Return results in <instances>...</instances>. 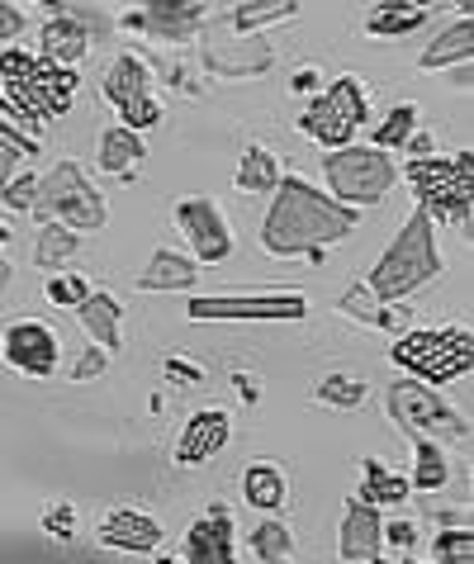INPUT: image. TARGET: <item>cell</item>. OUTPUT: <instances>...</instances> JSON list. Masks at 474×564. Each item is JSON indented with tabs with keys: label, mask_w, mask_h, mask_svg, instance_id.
<instances>
[{
	"label": "cell",
	"mask_w": 474,
	"mask_h": 564,
	"mask_svg": "<svg viewBox=\"0 0 474 564\" xmlns=\"http://www.w3.org/2000/svg\"><path fill=\"white\" fill-rule=\"evenodd\" d=\"M356 232V209L327 199L323 191H313L304 176H284L276 185V199L266 209L261 242L276 257H309L323 261V247L342 242Z\"/></svg>",
	"instance_id": "obj_1"
},
{
	"label": "cell",
	"mask_w": 474,
	"mask_h": 564,
	"mask_svg": "<svg viewBox=\"0 0 474 564\" xmlns=\"http://www.w3.org/2000/svg\"><path fill=\"white\" fill-rule=\"evenodd\" d=\"M441 271L437 257V224L422 209L408 214V224L399 228V238L385 247V257L375 261V271L366 280V290L379 304H403L413 290H422L427 280Z\"/></svg>",
	"instance_id": "obj_2"
},
{
	"label": "cell",
	"mask_w": 474,
	"mask_h": 564,
	"mask_svg": "<svg viewBox=\"0 0 474 564\" xmlns=\"http://www.w3.org/2000/svg\"><path fill=\"white\" fill-rule=\"evenodd\" d=\"M0 76H6V90L20 123H43L72 109L76 72L67 67H53V62H43L24 48H6L0 53Z\"/></svg>",
	"instance_id": "obj_3"
},
{
	"label": "cell",
	"mask_w": 474,
	"mask_h": 564,
	"mask_svg": "<svg viewBox=\"0 0 474 564\" xmlns=\"http://www.w3.org/2000/svg\"><path fill=\"white\" fill-rule=\"evenodd\" d=\"M408 185L418 195V209L432 224H451L465 228L470 224V205H474V156L455 152V156H413L403 166Z\"/></svg>",
	"instance_id": "obj_4"
},
{
	"label": "cell",
	"mask_w": 474,
	"mask_h": 564,
	"mask_svg": "<svg viewBox=\"0 0 474 564\" xmlns=\"http://www.w3.org/2000/svg\"><path fill=\"white\" fill-rule=\"evenodd\" d=\"M389 360L413 375V384H451L474 366L470 327H413L389 347Z\"/></svg>",
	"instance_id": "obj_5"
},
{
	"label": "cell",
	"mask_w": 474,
	"mask_h": 564,
	"mask_svg": "<svg viewBox=\"0 0 474 564\" xmlns=\"http://www.w3.org/2000/svg\"><path fill=\"white\" fill-rule=\"evenodd\" d=\"M34 214L43 218V224H62L72 232H95V228L109 224L105 195L86 181V171L76 162H57L47 176H39Z\"/></svg>",
	"instance_id": "obj_6"
},
{
	"label": "cell",
	"mask_w": 474,
	"mask_h": 564,
	"mask_svg": "<svg viewBox=\"0 0 474 564\" xmlns=\"http://www.w3.org/2000/svg\"><path fill=\"white\" fill-rule=\"evenodd\" d=\"M323 176L332 185L327 199L356 209V205L385 199L389 185L399 181V166L389 162V152H375V148H337V152L323 156Z\"/></svg>",
	"instance_id": "obj_7"
},
{
	"label": "cell",
	"mask_w": 474,
	"mask_h": 564,
	"mask_svg": "<svg viewBox=\"0 0 474 564\" xmlns=\"http://www.w3.org/2000/svg\"><path fill=\"white\" fill-rule=\"evenodd\" d=\"M370 119V105H366V90H360L352 76H337L323 96H313L309 109L299 115V129H304L313 143H323L327 152L337 148H352V133Z\"/></svg>",
	"instance_id": "obj_8"
},
{
	"label": "cell",
	"mask_w": 474,
	"mask_h": 564,
	"mask_svg": "<svg viewBox=\"0 0 474 564\" xmlns=\"http://www.w3.org/2000/svg\"><path fill=\"white\" fill-rule=\"evenodd\" d=\"M389 413L408 436H427V442H437V436H465L461 413L446 409V399H437L432 389L413 380L389 389Z\"/></svg>",
	"instance_id": "obj_9"
},
{
	"label": "cell",
	"mask_w": 474,
	"mask_h": 564,
	"mask_svg": "<svg viewBox=\"0 0 474 564\" xmlns=\"http://www.w3.org/2000/svg\"><path fill=\"white\" fill-rule=\"evenodd\" d=\"M185 313L195 323H209V318H237V323H251V318H304L309 300L304 294H214V300H190Z\"/></svg>",
	"instance_id": "obj_10"
},
{
	"label": "cell",
	"mask_w": 474,
	"mask_h": 564,
	"mask_svg": "<svg viewBox=\"0 0 474 564\" xmlns=\"http://www.w3.org/2000/svg\"><path fill=\"white\" fill-rule=\"evenodd\" d=\"M0 356H6V366L14 375L43 380V375L57 370V333L39 318H20V323L6 327V337H0Z\"/></svg>",
	"instance_id": "obj_11"
},
{
	"label": "cell",
	"mask_w": 474,
	"mask_h": 564,
	"mask_svg": "<svg viewBox=\"0 0 474 564\" xmlns=\"http://www.w3.org/2000/svg\"><path fill=\"white\" fill-rule=\"evenodd\" d=\"M176 224L181 232L190 238V247H195V265L200 261H228L233 257V232H228V218L224 209L214 205V199H181L176 205Z\"/></svg>",
	"instance_id": "obj_12"
},
{
	"label": "cell",
	"mask_w": 474,
	"mask_h": 564,
	"mask_svg": "<svg viewBox=\"0 0 474 564\" xmlns=\"http://www.w3.org/2000/svg\"><path fill=\"white\" fill-rule=\"evenodd\" d=\"M204 62L218 76H261L276 62L271 43L261 34H228V39H204Z\"/></svg>",
	"instance_id": "obj_13"
},
{
	"label": "cell",
	"mask_w": 474,
	"mask_h": 564,
	"mask_svg": "<svg viewBox=\"0 0 474 564\" xmlns=\"http://www.w3.org/2000/svg\"><path fill=\"white\" fill-rule=\"evenodd\" d=\"M228 432H233V417L224 409L190 413V422H185L181 436H176V465H204V460H214L218 451H224Z\"/></svg>",
	"instance_id": "obj_14"
},
{
	"label": "cell",
	"mask_w": 474,
	"mask_h": 564,
	"mask_svg": "<svg viewBox=\"0 0 474 564\" xmlns=\"http://www.w3.org/2000/svg\"><path fill=\"white\" fill-rule=\"evenodd\" d=\"M185 564H237L233 560V517L224 503H214L185 531Z\"/></svg>",
	"instance_id": "obj_15"
},
{
	"label": "cell",
	"mask_w": 474,
	"mask_h": 564,
	"mask_svg": "<svg viewBox=\"0 0 474 564\" xmlns=\"http://www.w3.org/2000/svg\"><path fill=\"white\" fill-rule=\"evenodd\" d=\"M100 541L115 545V551L142 555V551H157V545H162V522L148 512H133V508H115V512L100 517Z\"/></svg>",
	"instance_id": "obj_16"
},
{
	"label": "cell",
	"mask_w": 474,
	"mask_h": 564,
	"mask_svg": "<svg viewBox=\"0 0 474 564\" xmlns=\"http://www.w3.org/2000/svg\"><path fill=\"white\" fill-rule=\"evenodd\" d=\"M86 48H90L86 24L76 20V14H67V10H57L53 20L43 24V34H39V57L53 62V67H67V72L86 57Z\"/></svg>",
	"instance_id": "obj_17"
},
{
	"label": "cell",
	"mask_w": 474,
	"mask_h": 564,
	"mask_svg": "<svg viewBox=\"0 0 474 564\" xmlns=\"http://www.w3.org/2000/svg\"><path fill=\"white\" fill-rule=\"evenodd\" d=\"M379 545H385V522H379V508L370 503H346L342 512V560H379Z\"/></svg>",
	"instance_id": "obj_18"
},
{
	"label": "cell",
	"mask_w": 474,
	"mask_h": 564,
	"mask_svg": "<svg viewBox=\"0 0 474 564\" xmlns=\"http://www.w3.org/2000/svg\"><path fill=\"white\" fill-rule=\"evenodd\" d=\"M204 14H209V6H171V0H157V6H142L129 24L148 29L152 39H185L200 29Z\"/></svg>",
	"instance_id": "obj_19"
},
{
	"label": "cell",
	"mask_w": 474,
	"mask_h": 564,
	"mask_svg": "<svg viewBox=\"0 0 474 564\" xmlns=\"http://www.w3.org/2000/svg\"><path fill=\"white\" fill-rule=\"evenodd\" d=\"M82 313V327L95 337V347H105L109 356H115L123 347V337H119V323H123V304L115 300L109 290H90L86 294V304L76 308Z\"/></svg>",
	"instance_id": "obj_20"
},
{
	"label": "cell",
	"mask_w": 474,
	"mask_h": 564,
	"mask_svg": "<svg viewBox=\"0 0 474 564\" xmlns=\"http://www.w3.org/2000/svg\"><path fill=\"white\" fill-rule=\"evenodd\" d=\"M195 275H200V265L181 257V252H171V247H157L152 261L142 265V275H138V290H152V294H162V290H190L195 285Z\"/></svg>",
	"instance_id": "obj_21"
},
{
	"label": "cell",
	"mask_w": 474,
	"mask_h": 564,
	"mask_svg": "<svg viewBox=\"0 0 474 564\" xmlns=\"http://www.w3.org/2000/svg\"><path fill=\"white\" fill-rule=\"evenodd\" d=\"M148 86H152V72H148V62L133 57V53H119L115 67L105 72V100L115 109L142 100V96H148Z\"/></svg>",
	"instance_id": "obj_22"
},
{
	"label": "cell",
	"mask_w": 474,
	"mask_h": 564,
	"mask_svg": "<svg viewBox=\"0 0 474 564\" xmlns=\"http://www.w3.org/2000/svg\"><path fill=\"white\" fill-rule=\"evenodd\" d=\"M470 53H474V20H470V10H461V20H455L451 29H441V34L427 43L418 67L437 72V67H451V62H470Z\"/></svg>",
	"instance_id": "obj_23"
},
{
	"label": "cell",
	"mask_w": 474,
	"mask_h": 564,
	"mask_svg": "<svg viewBox=\"0 0 474 564\" xmlns=\"http://www.w3.org/2000/svg\"><path fill=\"white\" fill-rule=\"evenodd\" d=\"M148 148H142V133H129L119 123V129H105L100 133V166L109 176H129V166H138Z\"/></svg>",
	"instance_id": "obj_24"
},
{
	"label": "cell",
	"mask_w": 474,
	"mask_h": 564,
	"mask_svg": "<svg viewBox=\"0 0 474 564\" xmlns=\"http://www.w3.org/2000/svg\"><path fill=\"white\" fill-rule=\"evenodd\" d=\"M427 6H399V0H385V6H375L370 10V20H366V34L375 39H399V34H413V29L427 20Z\"/></svg>",
	"instance_id": "obj_25"
},
{
	"label": "cell",
	"mask_w": 474,
	"mask_h": 564,
	"mask_svg": "<svg viewBox=\"0 0 474 564\" xmlns=\"http://www.w3.org/2000/svg\"><path fill=\"white\" fill-rule=\"evenodd\" d=\"M243 498L251 508H280L284 503V475L271 465V460H257V465H247V475H243Z\"/></svg>",
	"instance_id": "obj_26"
},
{
	"label": "cell",
	"mask_w": 474,
	"mask_h": 564,
	"mask_svg": "<svg viewBox=\"0 0 474 564\" xmlns=\"http://www.w3.org/2000/svg\"><path fill=\"white\" fill-rule=\"evenodd\" d=\"M276 185H280L276 156L266 148H247L243 162H237V191L243 195H266V191H276Z\"/></svg>",
	"instance_id": "obj_27"
},
{
	"label": "cell",
	"mask_w": 474,
	"mask_h": 564,
	"mask_svg": "<svg viewBox=\"0 0 474 564\" xmlns=\"http://www.w3.org/2000/svg\"><path fill=\"white\" fill-rule=\"evenodd\" d=\"M313 399L332 413H352L366 403V380H356V375H323L319 389H313Z\"/></svg>",
	"instance_id": "obj_28"
},
{
	"label": "cell",
	"mask_w": 474,
	"mask_h": 564,
	"mask_svg": "<svg viewBox=\"0 0 474 564\" xmlns=\"http://www.w3.org/2000/svg\"><path fill=\"white\" fill-rule=\"evenodd\" d=\"M408 498V479L394 475V469H385L379 460H366V484H360V503H403Z\"/></svg>",
	"instance_id": "obj_29"
},
{
	"label": "cell",
	"mask_w": 474,
	"mask_h": 564,
	"mask_svg": "<svg viewBox=\"0 0 474 564\" xmlns=\"http://www.w3.org/2000/svg\"><path fill=\"white\" fill-rule=\"evenodd\" d=\"M413 446H418V469H413V479H408V489H441V484L451 479L446 451L437 442H427V436H413Z\"/></svg>",
	"instance_id": "obj_30"
},
{
	"label": "cell",
	"mask_w": 474,
	"mask_h": 564,
	"mask_svg": "<svg viewBox=\"0 0 474 564\" xmlns=\"http://www.w3.org/2000/svg\"><path fill=\"white\" fill-rule=\"evenodd\" d=\"M299 6L294 0H257V6H237L233 10V29L237 34H257V29L276 24V20H294Z\"/></svg>",
	"instance_id": "obj_31"
},
{
	"label": "cell",
	"mask_w": 474,
	"mask_h": 564,
	"mask_svg": "<svg viewBox=\"0 0 474 564\" xmlns=\"http://www.w3.org/2000/svg\"><path fill=\"white\" fill-rule=\"evenodd\" d=\"M413 129H418V105H394L389 115H385V123L375 129V152H385V148H408V138H413Z\"/></svg>",
	"instance_id": "obj_32"
},
{
	"label": "cell",
	"mask_w": 474,
	"mask_h": 564,
	"mask_svg": "<svg viewBox=\"0 0 474 564\" xmlns=\"http://www.w3.org/2000/svg\"><path fill=\"white\" fill-rule=\"evenodd\" d=\"M251 551H257L261 564H284L294 555V531L284 522H261L251 531Z\"/></svg>",
	"instance_id": "obj_33"
},
{
	"label": "cell",
	"mask_w": 474,
	"mask_h": 564,
	"mask_svg": "<svg viewBox=\"0 0 474 564\" xmlns=\"http://www.w3.org/2000/svg\"><path fill=\"white\" fill-rule=\"evenodd\" d=\"M76 232L72 228H62V224H43V232H39V247H34V261L43 265V271H57L67 257H76Z\"/></svg>",
	"instance_id": "obj_34"
},
{
	"label": "cell",
	"mask_w": 474,
	"mask_h": 564,
	"mask_svg": "<svg viewBox=\"0 0 474 564\" xmlns=\"http://www.w3.org/2000/svg\"><path fill=\"white\" fill-rule=\"evenodd\" d=\"M342 308H346V313H356V318H366V323H375V327H403L399 308H394V304H379L366 285H352V290H346Z\"/></svg>",
	"instance_id": "obj_35"
},
{
	"label": "cell",
	"mask_w": 474,
	"mask_h": 564,
	"mask_svg": "<svg viewBox=\"0 0 474 564\" xmlns=\"http://www.w3.org/2000/svg\"><path fill=\"white\" fill-rule=\"evenodd\" d=\"M437 564H474V536H470V527L441 531V536H437Z\"/></svg>",
	"instance_id": "obj_36"
},
{
	"label": "cell",
	"mask_w": 474,
	"mask_h": 564,
	"mask_svg": "<svg viewBox=\"0 0 474 564\" xmlns=\"http://www.w3.org/2000/svg\"><path fill=\"white\" fill-rule=\"evenodd\" d=\"M86 294H90V285L82 275H53L47 280V304H57V308H82Z\"/></svg>",
	"instance_id": "obj_37"
},
{
	"label": "cell",
	"mask_w": 474,
	"mask_h": 564,
	"mask_svg": "<svg viewBox=\"0 0 474 564\" xmlns=\"http://www.w3.org/2000/svg\"><path fill=\"white\" fill-rule=\"evenodd\" d=\"M162 375H166L171 384H185V389H200L204 380H209V370H204L195 356H166L162 360Z\"/></svg>",
	"instance_id": "obj_38"
},
{
	"label": "cell",
	"mask_w": 474,
	"mask_h": 564,
	"mask_svg": "<svg viewBox=\"0 0 474 564\" xmlns=\"http://www.w3.org/2000/svg\"><path fill=\"white\" fill-rule=\"evenodd\" d=\"M0 138L20 148V156H34V152H39V138L24 129V123H20V115H14V109H10L6 100H0Z\"/></svg>",
	"instance_id": "obj_39"
},
{
	"label": "cell",
	"mask_w": 474,
	"mask_h": 564,
	"mask_svg": "<svg viewBox=\"0 0 474 564\" xmlns=\"http://www.w3.org/2000/svg\"><path fill=\"white\" fill-rule=\"evenodd\" d=\"M119 115H123V129L142 133V129H157V123H162V105H157L152 96H142V100H133V105H123Z\"/></svg>",
	"instance_id": "obj_40"
},
{
	"label": "cell",
	"mask_w": 474,
	"mask_h": 564,
	"mask_svg": "<svg viewBox=\"0 0 474 564\" xmlns=\"http://www.w3.org/2000/svg\"><path fill=\"white\" fill-rule=\"evenodd\" d=\"M34 195H39V176L34 171H24V176H14L6 191H0V199H6L10 209H34Z\"/></svg>",
	"instance_id": "obj_41"
},
{
	"label": "cell",
	"mask_w": 474,
	"mask_h": 564,
	"mask_svg": "<svg viewBox=\"0 0 474 564\" xmlns=\"http://www.w3.org/2000/svg\"><path fill=\"white\" fill-rule=\"evenodd\" d=\"M20 34H24V10L10 6V0H0V48H6V43H14Z\"/></svg>",
	"instance_id": "obj_42"
},
{
	"label": "cell",
	"mask_w": 474,
	"mask_h": 564,
	"mask_svg": "<svg viewBox=\"0 0 474 564\" xmlns=\"http://www.w3.org/2000/svg\"><path fill=\"white\" fill-rule=\"evenodd\" d=\"M105 366H109V351H105V347H90V351H82V360L72 366V380H95V375H105Z\"/></svg>",
	"instance_id": "obj_43"
},
{
	"label": "cell",
	"mask_w": 474,
	"mask_h": 564,
	"mask_svg": "<svg viewBox=\"0 0 474 564\" xmlns=\"http://www.w3.org/2000/svg\"><path fill=\"white\" fill-rule=\"evenodd\" d=\"M43 527H47V536H72V527H76V512L72 508H53V512H47L43 517Z\"/></svg>",
	"instance_id": "obj_44"
},
{
	"label": "cell",
	"mask_w": 474,
	"mask_h": 564,
	"mask_svg": "<svg viewBox=\"0 0 474 564\" xmlns=\"http://www.w3.org/2000/svg\"><path fill=\"white\" fill-rule=\"evenodd\" d=\"M14 166H20V148L0 138V191H6V185L14 181Z\"/></svg>",
	"instance_id": "obj_45"
},
{
	"label": "cell",
	"mask_w": 474,
	"mask_h": 564,
	"mask_svg": "<svg viewBox=\"0 0 474 564\" xmlns=\"http://www.w3.org/2000/svg\"><path fill=\"white\" fill-rule=\"evenodd\" d=\"M385 536H389L394 545H413V541H418V531L408 527V522H385Z\"/></svg>",
	"instance_id": "obj_46"
},
{
	"label": "cell",
	"mask_w": 474,
	"mask_h": 564,
	"mask_svg": "<svg viewBox=\"0 0 474 564\" xmlns=\"http://www.w3.org/2000/svg\"><path fill=\"white\" fill-rule=\"evenodd\" d=\"M6 285H10V261H0V294H6Z\"/></svg>",
	"instance_id": "obj_47"
},
{
	"label": "cell",
	"mask_w": 474,
	"mask_h": 564,
	"mask_svg": "<svg viewBox=\"0 0 474 564\" xmlns=\"http://www.w3.org/2000/svg\"><path fill=\"white\" fill-rule=\"evenodd\" d=\"M366 564H418V560H366Z\"/></svg>",
	"instance_id": "obj_48"
},
{
	"label": "cell",
	"mask_w": 474,
	"mask_h": 564,
	"mask_svg": "<svg viewBox=\"0 0 474 564\" xmlns=\"http://www.w3.org/2000/svg\"><path fill=\"white\" fill-rule=\"evenodd\" d=\"M6 242H10V228H6V224H0V252H6Z\"/></svg>",
	"instance_id": "obj_49"
},
{
	"label": "cell",
	"mask_w": 474,
	"mask_h": 564,
	"mask_svg": "<svg viewBox=\"0 0 474 564\" xmlns=\"http://www.w3.org/2000/svg\"><path fill=\"white\" fill-rule=\"evenodd\" d=\"M157 564H185L181 555H162V560H157Z\"/></svg>",
	"instance_id": "obj_50"
}]
</instances>
